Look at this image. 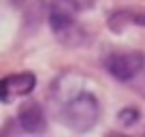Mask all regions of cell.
I'll return each instance as SVG.
<instances>
[{"mask_svg": "<svg viewBox=\"0 0 145 137\" xmlns=\"http://www.w3.org/2000/svg\"><path fill=\"white\" fill-rule=\"evenodd\" d=\"M98 114H100V107H98V99H96L92 92H77L75 96L64 103L62 107V120L68 128L77 133H86L98 122Z\"/></svg>", "mask_w": 145, "mask_h": 137, "instance_id": "6da1fadb", "label": "cell"}, {"mask_svg": "<svg viewBox=\"0 0 145 137\" xmlns=\"http://www.w3.org/2000/svg\"><path fill=\"white\" fill-rule=\"evenodd\" d=\"M145 67V56L143 51H113L105 58V68L109 71L111 77H115L118 82H130L143 71Z\"/></svg>", "mask_w": 145, "mask_h": 137, "instance_id": "7a4b0ae2", "label": "cell"}, {"mask_svg": "<svg viewBox=\"0 0 145 137\" xmlns=\"http://www.w3.org/2000/svg\"><path fill=\"white\" fill-rule=\"evenodd\" d=\"M36 86L34 73H15L0 79V101L2 103H13L15 99L28 96Z\"/></svg>", "mask_w": 145, "mask_h": 137, "instance_id": "3957f363", "label": "cell"}, {"mask_svg": "<svg viewBox=\"0 0 145 137\" xmlns=\"http://www.w3.org/2000/svg\"><path fill=\"white\" fill-rule=\"evenodd\" d=\"M17 122L26 133H43L45 126H47L43 107L39 105V103H34V101H28V103H24V105L19 107Z\"/></svg>", "mask_w": 145, "mask_h": 137, "instance_id": "277c9868", "label": "cell"}, {"mask_svg": "<svg viewBox=\"0 0 145 137\" xmlns=\"http://www.w3.org/2000/svg\"><path fill=\"white\" fill-rule=\"evenodd\" d=\"M96 5V0H51V7H58L64 13H83V11H90Z\"/></svg>", "mask_w": 145, "mask_h": 137, "instance_id": "5b68a950", "label": "cell"}, {"mask_svg": "<svg viewBox=\"0 0 145 137\" xmlns=\"http://www.w3.org/2000/svg\"><path fill=\"white\" fill-rule=\"evenodd\" d=\"M139 118H141V114H139V109H135V107H124V109L118 114L120 124H124V126H132V124H137Z\"/></svg>", "mask_w": 145, "mask_h": 137, "instance_id": "8992f818", "label": "cell"}]
</instances>
